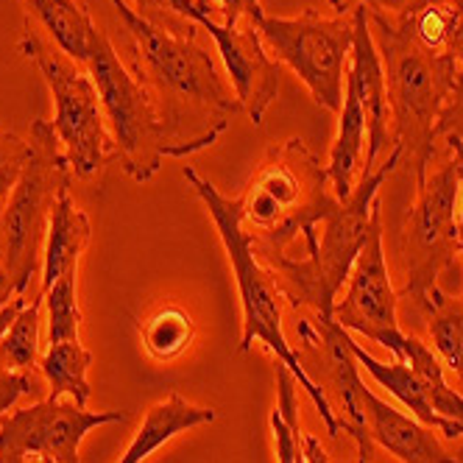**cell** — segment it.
Instances as JSON below:
<instances>
[{
  "label": "cell",
  "instance_id": "8fae6325",
  "mask_svg": "<svg viewBox=\"0 0 463 463\" xmlns=\"http://www.w3.org/2000/svg\"><path fill=\"white\" fill-rule=\"evenodd\" d=\"M126 421L120 411L90 413L76 402L43 400L0 419V463H28V455L81 463L79 447L92 427Z\"/></svg>",
  "mask_w": 463,
  "mask_h": 463
},
{
  "label": "cell",
  "instance_id": "5b68a950",
  "mask_svg": "<svg viewBox=\"0 0 463 463\" xmlns=\"http://www.w3.org/2000/svg\"><path fill=\"white\" fill-rule=\"evenodd\" d=\"M182 176L187 179V184L195 190V195L202 198L204 207L210 210V218L218 226L221 243L229 254L232 271H235L238 279V290H241V307H243V335H241V352H249L251 344H262L274 352V357L282 363V366L290 369V374L296 377L305 388V393L313 400L316 411L321 413L326 433L338 436L341 433V419H335L333 405H329L326 393L307 377V372L302 369L299 357H296L293 346L288 344L285 333H282V310H279V290L274 285L271 271L262 266L251 238L246 235V229L241 226V213L235 198H226L218 193V187L207 179L198 176L193 168H184Z\"/></svg>",
  "mask_w": 463,
  "mask_h": 463
},
{
  "label": "cell",
  "instance_id": "d4e9b609",
  "mask_svg": "<svg viewBox=\"0 0 463 463\" xmlns=\"http://www.w3.org/2000/svg\"><path fill=\"white\" fill-rule=\"evenodd\" d=\"M45 296L40 293L34 302H25L23 310L14 316L9 329L0 338V366L28 372L40 354V307Z\"/></svg>",
  "mask_w": 463,
  "mask_h": 463
},
{
  "label": "cell",
  "instance_id": "4dcf8cb0",
  "mask_svg": "<svg viewBox=\"0 0 463 463\" xmlns=\"http://www.w3.org/2000/svg\"><path fill=\"white\" fill-rule=\"evenodd\" d=\"M137 14L156 23V14H171L176 23H195L202 12L195 9L193 0H135Z\"/></svg>",
  "mask_w": 463,
  "mask_h": 463
},
{
  "label": "cell",
  "instance_id": "277c9868",
  "mask_svg": "<svg viewBox=\"0 0 463 463\" xmlns=\"http://www.w3.org/2000/svg\"><path fill=\"white\" fill-rule=\"evenodd\" d=\"M400 159L402 154L391 148L388 159L380 162V168L360 174L354 190L344 202H335L333 210L318 223L324 232L318 235L316 246L307 249L305 260L296 262L282 254L266 266L274 277L279 296H285L293 307H313L316 316L333 318L338 293L354 269V260L363 243L369 238L372 213H374V202L380 198V187L396 171Z\"/></svg>",
  "mask_w": 463,
  "mask_h": 463
},
{
  "label": "cell",
  "instance_id": "5bb4252c",
  "mask_svg": "<svg viewBox=\"0 0 463 463\" xmlns=\"http://www.w3.org/2000/svg\"><path fill=\"white\" fill-rule=\"evenodd\" d=\"M352 23H354V43H352L346 79L354 84L363 115H366V162H363V174H369V171H374L377 159L388 148H393V137L388 128L391 109H388L383 61H380L374 34H372L369 9L357 6L352 14Z\"/></svg>",
  "mask_w": 463,
  "mask_h": 463
},
{
  "label": "cell",
  "instance_id": "f1b7e54d",
  "mask_svg": "<svg viewBox=\"0 0 463 463\" xmlns=\"http://www.w3.org/2000/svg\"><path fill=\"white\" fill-rule=\"evenodd\" d=\"M31 146L28 140L0 128V198H9L14 184L20 182V174L28 162Z\"/></svg>",
  "mask_w": 463,
  "mask_h": 463
},
{
  "label": "cell",
  "instance_id": "e575fe53",
  "mask_svg": "<svg viewBox=\"0 0 463 463\" xmlns=\"http://www.w3.org/2000/svg\"><path fill=\"white\" fill-rule=\"evenodd\" d=\"M299 444H302V458L305 463H329V455L324 452L321 441L310 433H305V430H299Z\"/></svg>",
  "mask_w": 463,
  "mask_h": 463
},
{
  "label": "cell",
  "instance_id": "3957f363",
  "mask_svg": "<svg viewBox=\"0 0 463 463\" xmlns=\"http://www.w3.org/2000/svg\"><path fill=\"white\" fill-rule=\"evenodd\" d=\"M335 202L326 168H321L302 137L271 146L246 190L235 198L241 226L266 266L282 257L285 246L299 235L313 249L318 241L316 229Z\"/></svg>",
  "mask_w": 463,
  "mask_h": 463
},
{
  "label": "cell",
  "instance_id": "52a82bcc",
  "mask_svg": "<svg viewBox=\"0 0 463 463\" xmlns=\"http://www.w3.org/2000/svg\"><path fill=\"white\" fill-rule=\"evenodd\" d=\"M87 73L95 81L107 123L112 126L115 159H120L131 179L148 182L165 156H182V146L171 126L165 123L154 98L120 61L115 45L101 28L95 31Z\"/></svg>",
  "mask_w": 463,
  "mask_h": 463
},
{
  "label": "cell",
  "instance_id": "f35d334b",
  "mask_svg": "<svg viewBox=\"0 0 463 463\" xmlns=\"http://www.w3.org/2000/svg\"><path fill=\"white\" fill-rule=\"evenodd\" d=\"M37 463H56V460H51V458H37Z\"/></svg>",
  "mask_w": 463,
  "mask_h": 463
},
{
  "label": "cell",
  "instance_id": "d6986e66",
  "mask_svg": "<svg viewBox=\"0 0 463 463\" xmlns=\"http://www.w3.org/2000/svg\"><path fill=\"white\" fill-rule=\"evenodd\" d=\"M215 411L213 408H195L190 402H184L179 393H171L165 402H156L140 430L131 439L128 449L123 452V458L118 463H143L154 449H159L165 441H171L174 436L184 433L190 427H198V424H207V421H215Z\"/></svg>",
  "mask_w": 463,
  "mask_h": 463
},
{
  "label": "cell",
  "instance_id": "603a6c76",
  "mask_svg": "<svg viewBox=\"0 0 463 463\" xmlns=\"http://www.w3.org/2000/svg\"><path fill=\"white\" fill-rule=\"evenodd\" d=\"M421 307H427V329L439 360L463 383V299L444 293L436 285Z\"/></svg>",
  "mask_w": 463,
  "mask_h": 463
},
{
  "label": "cell",
  "instance_id": "1f68e13d",
  "mask_svg": "<svg viewBox=\"0 0 463 463\" xmlns=\"http://www.w3.org/2000/svg\"><path fill=\"white\" fill-rule=\"evenodd\" d=\"M221 9V25L226 28H238V23L246 17L249 23H254L262 14V4L260 0H215Z\"/></svg>",
  "mask_w": 463,
  "mask_h": 463
},
{
  "label": "cell",
  "instance_id": "484cf974",
  "mask_svg": "<svg viewBox=\"0 0 463 463\" xmlns=\"http://www.w3.org/2000/svg\"><path fill=\"white\" fill-rule=\"evenodd\" d=\"M195 335L193 318L179 307H165L143 324V346L154 360L179 357Z\"/></svg>",
  "mask_w": 463,
  "mask_h": 463
},
{
  "label": "cell",
  "instance_id": "ac0fdd59",
  "mask_svg": "<svg viewBox=\"0 0 463 463\" xmlns=\"http://www.w3.org/2000/svg\"><path fill=\"white\" fill-rule=\"evenodd\" d=\"M363 146H366V115H363L354 84L346 79L344 104L338 112V137L333 143V151H329L326 165V176L338 202H344L357 184L354 176L363 168Z\"/></svg>",
  "mask_w": 463,
  "mask_h": 463
},
{
  "label": "cell",
  "instance_id": "74e56055",
  "mask_svg": "<svg viewBox=\"0 0 463 463\" xmlns=\"http://www.w3.org/2000/svg\"><path fill=\"white\" fill-rule=\"evenodd\" d=\"M452 463H463V449H460V452H458V455L452 458Z\"/></svg>",
  "mask_w": 463,
  "mask_h": 463
},
{
  "label": "cell",
  "instance_id": "ba28073f",
  "mask_svg": "<svg viewBox=\"0 0 463 463\" xmlns=\"http://www.w3.org/2000/svg\"><path fill=\"white\" fill-rule=\"evenodd\" d=\"M17 51L37 64L43 73L51 98H53V131L64 146L73 176H92L98 168H104L115 159V140L107 131V115L98 98L95 81L90 73H81L71 56H64L59 48H51L37 31V23H23V37Z\"/></svg>",
  "mask_w": 463,
  "mask_h": 463
},
{
  "label": "cell",
  "instance_id": "f546056e",
  "mask_svg": "<svg viewBox=\"0 0 463 463\" xmlns=\"http://www.w3.org/2000/svg\"><path fill=\"white\" fill-rule=\"evenodd\" d=\"M329 6H333L338 14H346V12H354L357 6H366L369 12H380V14H388V17H413L419 14L430 0H326Z\"/></svg>",
  "mask_w": 463,
  "mask_h": 463
},
{
  "label": "cell",
  "instance_id": "4fadbf2b",
  "mask_svg": "<svg viewBox=\"0 0 463 463\" xmlns=\"http://www.w3.org/2000/svg\"><path fill=\"white\" fill-rule=\"evenodd\" d=\"M198 28H204L215 40V48L223 59L232 90H235L241 107L251 118L254 126L262 123L269 107L279 92V64L269 56L257 28L249 23L246 28H226L215 17H198Z\"/></svg>",
  "mask_w": 463,
  "mask_h": 463
},
{
  "label": "cell",
  "instance_id": "ffe728a7",
  "mask_svg": "<svg viewBox=\"0 0 463 463\" xmlns=\"http://www.w3.org/2000/svg\"><path fill=\"white\" fill-rule=\"evenodd\" d=\"M20 4L28 20L43 25L64 56L87 64L98 25L84 6L76 0H20Z\"/></svg>",
  "mask_w": 463,
  "mask_h": 463
},
{
  "label": "cell",
  "instance_id": "7402d4cb",
  "mask_svg": "<svg viewBox=\"0 0 463 463\" xmlns=\"http://www.w3.org/2000/svg\"><path fill=\"white\" fill-rule=\"evenodd\" d=\"M92 363V354L79 341H59L51 344L48 352L40 360V372L48 383V400H61L64 393L73 396V402L87 408L90 402V383L87 369Z\"/></svg>",
  "mask_w": 463,
  "mask_h": 463
},
{
  "label": "cell",
  "instance_id": "9c48e42d",
  "mask_svg": "<svg viewBox=\"0 0 463 463\" xmlns=\"http://www.w3.org/2000/svg\"><path fill=\"white\" fill-rule=\"evenodd\" d=\"M251 25L274 59L302 79L318 107L341 112L354 43V23L346 14L321 17L307 9L299 17H269L262 12Z\"/></svg>",
  "mask_w": 463,
  "mask_h": 463
},
{
  "label": "cell",
  "instance_id": "83f0119b",
  "mask_svg": "<svg viewBox=\"0 0 463 463\" xmlns=\"http://www.w3.org/2000/svg\"><path fill=\"white\" fill-rule=\"evenodd\" d=\"M23 305H25V296H14V302L0 307V338H4V333L9 329V324L14 321V316L23 310ZM31 393H37L34 374L0 366V419H4V413L20 400V396H31Z\"/></svg>",
  "mask_w": 463,
  "mask_h": 463
},
{
  "label": "cell",
  "instance_id": "8992f818",
  "mask_svg": "<svg viewBox=\"0 0 463 463\" xmlns=\"http://www.w3.org/2000/svg\"><path fill=\"white\" fill-rule=\"evenodd\" d=\"M28 146V162L20 182L6 198L4 215H0V254H4L0 271L6 274L0 302H6L9 296H23L31 285V277H37L43 262V238L51 223L53 204L61 187L73 182V168L61 151L53 123L43 118L31 123Z\"/></svg>",
  "mask_w": 463,
  "mask_h": 463
},
{
  "label": "cell",
  "instance_id": "6da1fadb",
  "mask_svg": "<svg viewBox=\"0 0 463 463\" xmlns=\"http://www.w3.org/2000/svg\"><path fill=\"white\" fill-rule=\"evenodd\" d=\"M112 6L131 40L135 76L171 126L182 156L207 148L190 137L187 126H202L204 135L221 137L229 118L243 107L235 90L223 81L215 59L195 43L198 25L171 31L137 14L126 0H112Z\"/></svg>",
  "mask_w": 463,
  "mask_h": 463
},
{
  "label": "cell",
  "instance_id": "9a60e30c",
  "mask_svg": "<svg viewBox=\"0 0 463 463\" xmlns=\"http://www.w3.org/2000/svg\"><path fill=\"white\" fill-rule=\"evenodd\" d=\"M357 396L363 413H366V430L372 444L383 447L402 463H452L455 455L441 447L430 427L380 400L374 391L366 388V383L360 385Z\"/></svg>",
  "mask_w": 463,
  "mask_h": 463
},
{
  "label": "cell",
  "instance_id": "e0dca14e",
  "mask_svg": "<svg viewBox=\"0 0 463 463\" xmlns=\"http://www.w3.org/2000/svg\"><path fill=\"white\" fill-rule=\"evenodd\" d=\"M352 354L357 360V366L366 369L388 393H393L396 400H400L411 411V416L416 421H421L430 430H439L444 439H460L463 436V424L460 421L444 419V416H439L433 408H430V402L424 400V391L419 388V383H416V377H413V372H411V366L405 360L383 363L354 341H352Z\"/></svg>",
  "mask_w": 463,
  "mask_h": 463
},
{
  "label": "cell",
  "instance_id": "44dd1931",
  "mask_svg": "<svg viewBox=\"0 0 463 463\" xmlns=\"http://www.w3.org/2000/svg\"><path fill=\"white\" fill-rule=\"evenodd\" d=\"M396 360H405L419 388L424 391V400L430 402L439 416L460 421L463 424V393H458L455 388L447 385L444 380V363L439 360V354L433 349H427V344H421L419 338L402 335L400 346L393 352Z\"/></svg>",
  "mask_w": 463,
  "mask_h": 463
},
{
  "label": "cell",
  "instance_id": "cb8c5ba5",
  "mask_svg": "<svg viewBox=\"0 0 463 463\" xmlns=\"http://www.w3.org/2000/svg\"><path fill=\"white\" fill-rule=\"evenodd\" d=\"M405 20L419 45L463 64V0H430L419 14Z\"/></svg>",
  "mask_w": 463,
  "mask_h": 463
},
{
  "label": "cell",
  "instance_id": "8d00e7d4",
  "mask_svg": "<svg viewBox=\"0 0 463 463\" xmlns=\"http://www.w3.org/2000/svg\"><path fill=\"white\" fill-rule=\"evenodd\" d=\"M4 288H6V274L0 271V290H4Z\"/></svg>",
  "mask_w": 463,
  "mask_h": 463
},
{
  "label": "cell",
  "instance_id": "836d02e7",
  "mask_svg": "<svg viewBox=\"0 0 463 463\" xmlns=\"http://www.w3.org/2000/svg\"><path fill=\"white\" fill-rule=\"evenodd\" d=\"M444 140H447V148H449V154H452V159H455V165H458V179H460V210H458V249H460V254H463V143H460L458 137H452V135H447Z\"/></svg>",
  "mask_w": 463,
  "mask_h": 463
},
{
  "label": "cell",
  "instance_id": "7c38bea8",
  "mask_svg": "<svg viewBox=\"0 0 463 463\" xmlns=\"http://www.w3.org/2000/svg\"><path fill=\"white\" fill-rule=\"evenodd\" d=\"M396 310H400V293L393 290L388 274L385 249H383V202L377 198L369 238L354 260L344 299L335 302L333 307V318L344 329H352V333H360L369 341L385 346L388 352H396V346H400L405 335L400 329Z\"/></svg>",
  "mask_w": 463,
  "mask_h": 463
},
{
  "label": "cell",
  "instance_id": "d590c367",
  "mask_svg": "<svg viewBox=\"0 0 463 463\" xmlns=\"http://www.w3.org/2000/svg\"><path fill=\"white\" fill-rule=\"evenodd\" d=\"M193 4H195V9L202 12L204 17H215V12H221L215 0H193Z\"/></svg>",
  "mask_w": 463,
  "mask_h": 463
},
{
  "label": "cell",
  "instance_id": "7a4b0ae2",
  "mask_svg": "<svg viewBox=\"0 0 463 463\" xmlns=\"http://www.w3.org/2000/svg\"><path fill=\"white\" fill-rule=\"evenodd\" d=\"M374 45L383 61L393 148L402 154L408 176L419 187L441 137V118L449 109L463 64L419 45L408 20L369 12Z\"/></svg>",
  "mask_w": 463,
  "mask_h": 463
},
{
  "label": "cell",
  "instance_id": "2e32d148",
  "mask_svg": "<svg viewBox=\"0 0 463 463\" xmlns=\"http://www.w3.org/2000/svg\"><path fill=\"white\" fill-rule=\"evenodd\" d=\"M90 243V218L73 204L71 184L61 187L51 223H48V246L43 254V290L45 293L64 271L79 269V257Z\"/></svg>",
  "mask_w": 463,
  "mask_h": 463
},
{
  "label": "cell",
  "instance_id": "30bf717a",
  "mask_svg": "<svg viewBox=\"0 0 463 463\" xmlns=\"http://www.w3.org/2000/svg\"><path fill=\"white\" fill-rule=\"evenodd\" d=\"M458 198L460 179L458 165L449 159L441 171L427 174L416 187V204L408 215L402 232V260H405V285L400 299L427 302V293L439 285L441 271L455 266L458 249Z\"/></svg>",
  "mask_w": 463,
  "mask_h": 463
},
{
  "label": "cell",
  "instance_id": "d6a6232c",
  "mask_svg": "<svg viewBox=\"0 0 463 463\" xmlns=\"http://www.w3.org/2000/svg\"><path fill=\"white\" fill-rule=\"evenodd\" d=\"M447 135H452L463 143V71L458 79V90H455L452 104L441 118V137H447Z\"/></svg>",
  "mask_w": 463,
  "mask_h": 463
},
{
  "label": "cell",
  "instance_id": "4316f807",
  "mask_svg": "<svg viewBox=\"0 0 463 463\" xmlns=\"http://www.w3.org/2000/svg\"><path fill=\"white\" fill-rule=\"evenodd\" d=\"M79 269L64 271L43 296L48 302V341H79L81 310L76 302V274Z\"/></svg>",
  "mask_w": 463,
  "mask_h": 463
}]
</instances>
